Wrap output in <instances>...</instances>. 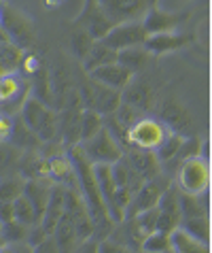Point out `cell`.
<instances>
[{
    "mask_svg": "<svg viewBox=\"0 0 212 253\" xmlns=\"http://www.w3.org/2000/svg\"><path fill=\"white\" fill-rule=\"evenodd\" d=\"M66 156L70 158L76 172V183H79V194L87 207L89 219L94 223V236L100 241V238L108 236V232L115 226V221L108 217L104 207V200L100 196V187H98L96 181V172H94V164L85 158V153L81 151L79 145L66 147Z\"/></svg>",
    "mask_w": 212,
    "mask_h": 253,
    "instance_id": "6da1fadb",
    "label": "cell"
},
{
    "mask_svg": "<svg viewBox=\"0 0 212 253\" xmlns=\"http://www.w3.org/2000/svg\"><path fill=\"white\" fill-rule=\"evenodd\" d=\"M17 115L42 143H53L58 138V111H53L49 104L40 102L32 94L26 96Z\"/></svg>",
    "mask_w": 212,
    "mask_h": 253,
    "instance_id": "7a4b0ae2",
    "label": "cell"
},
{
    "mask_svg": "<svg viewBox=\"0 0 212 253\" xmlns=\"http://www.w3.org/2000/svg\"><path fill=\"white\" fill-rule=\"evenodd\" d=\"M174 185L180 189L182 194H193L200 196L202 192H208L210 185V164L206 156H193L180 162L176 168V177L172 179Z\"/></svg>",
    "mask_w": 212,
    "mask_h": 253,
    "instance_id": "3957f363",
    "label": "cell"
},
{
    "mask_svg": "<svg viewBox=\"0 0 212 253\" xmlns=\"http://www.w3.org/2000/svg\"><path fill=\"white\" fill-rule=\"evenodd\" d=\"M0 28L4 30L9 43L19 47L21 51L32 49L34 39H36V30H34L30 17H26L19 9L9 4H0Z\"/></svg>",
    "mask_w": 212,
    "mask_h": 253,
    "instance_id": "277c9868",
    "label": "cell"
},
{
    "mask_svg": "<svg viewBox=\"0 0 212 253\" xmlns=\"http://www.w3.org/2000/svg\"><path fill=\"white\" fill-rule=\"evenodd\" d=\"M170 132L168 126L157 117H144L140 115L130 128H127V147H136V149L155 151L161 145Z\"/></svg>",
    "mask_w": 212,
    "mask_h": 253,
    "instance_id": "5b68a950",
    "label": "cell"
},
{
    "mask_svg": "<svg viewBox=\"0 0 212 253\" xmlns=\"http://www.w3.org/2000/svg\"><path fill=\"white\" fill-rule=\"evenodd\" d=\"M170 183H172V177L164 170H161L159 174H155V177H151V179H146L144 183L136 189V194L132 196V200L127 202V207L123 211V219L125 217L136 215V213H142V211H146V209H153Z\"/></svg>",
    "mask_w": 212,
    "mask_h": 253,
    "instance_id": "8992f818",
    "label": "cell"
},
{
    "mask_svg": "<svg viewBox=\"0 0 212 253\" xmlns=\"http://www.w3.org/2000/svg\"><path fill=\"white\" fill-rule=\"evenodd\" d=\"M79 96H81V100L85 104V109H91L100 115L115 113L117 107L123 100V96H121L119 89L106 87V85H102V83L89 79V77H87V81L83 83Z\"/></svg>",
    "mask_w": 212,
    "mask_h": 253,
    "instance_id": "52a82bcc",
    "label": "cell"
},
{
    "mask_svg": "<svg viewBox=\"0 0 212 253\" xmlns=\"http://www.w3.org/2000/svg\"><path fill=\"white\" fill-rule=\"evenodd\" d=\"M79 147L91 164H112L123 156V147L110 136V132L104 126L91 138L79 143Z\"/></svg>",
    "mask_w": 212,
    "mask_h": 253,
    "instance_id": "ba28073f",
    "label": "cell"
},
{
    "mask_svg": "<svg viewBox=\"0 0 212 253\" xmlns=\"http://www.w3.org/2000/svg\"><path fill=\"white\" fill-rule=\"evenodd\" d=\"M148 37V32L144 30L142 19H134V22H119L110 28L108 32L100 39L102 43H106L115 51H121L127 47H138L142 45Z\"/></svg>",
    "mask_w": 212,
    "mask_h": 253,
    "instance_id": "9c48e42d",
    "label": "cell"
},
{
    "mask_svg": "<svg viewBox=\"0 0 212 253\" xmlns=\"http://www.w3.org/2000/svg\"><path fill=\"white\" fill-rule=\"evenodd\" d=\"M30 83L24 75L17 70H9V73H0V111L9 113L11 109H21L26 96L30 94Z\"/></svg>",
    "mask_w": 212,
    "mask_h": 253,
    "instance_id": "30bf717a",
    "label": "cell"
},
{
    "mask_svg": "<svg viewBox=\"0 0 212 253\" xmlns=\"http://www.w3.org/2000/svg\"><path fill=\"white\" fill-rule=\"evenodd\" d=\"M180 189L174 185V181L166 187V192L161 194V198L157 200V226L155 230L159 232H172L174 228H178V223L182 219L180 215V202H178Z\"/></svg>",
    "mask_w": 212,
    "mask_h": 253,
    "instance_id": "8fae6325",
    "label": "cell"
},
{
    "mask_svg": "<svg viewBox=\"0 0 212 253\" xmlns=\"http://www.w3.org/2000/svg\"><path fill=\"white\" fill-rule=\"evenodd\" d=\"M106 13V17L112 24L119 22H134V19H142L153 0H98Z\"/></svg>",
    "mask_w": 212,
    "mask_h": 253,
    "instance_id": "7c38bea8",
    "label": "cell"
},
{
    "mask_svg": "<svg viewBox=\"0 0 212 253\" xmlns=\"http://www.w3.org/2000/svg\"><path fill=\"white\" fill-rule=\"evenodd\" d=\"M94 172H96V181L98 187H100V196L104 200L106 213L115 223H119L123 219V211L117 205V185L115 179H112V170L110 164H94Z\"/></svg>",
    "mask_w": 212,
    "mask_h": 253,
    "instance_id": "4fadbf2b",
    "label": "cell"
},
{
    "mask_svg": "<svg viewBox=\"0 0 212 253\" xmlns=\"http://www.w3.org/2000/svg\"><path fill=\"white\" fill-rule=\"evenodd\" d=\"M79 26L83 28L85 32L89 34L94 41H100L106 32L110 30L112 24L108 17H106V13L102 11V6L98 0H85V6H83V13L79 15Z\"/></svg>",
    "mask_w": 212,
    "mask_h": 253,
    "instance_id": "5bb4252c",
    "label": "cell"
},
{
    "mask_svg": "<svg viewBox=\"0 0 212 253\" xmlns=\"http://www.w3.org/2000/svg\"><path fill=\"white\" fill-rule=\"evenodd\" d=\"M81 113L83 107L79 104H70L58 113V140L64 147L81 143Z\"/></svg>",
    "mask_w": 212,
    "mask_h": 253,
    "instance_id": "9a60e30c",
    "label": "cell"
},
{
    "mask_svg": "<svg viewBox=\"0 0 212 253\" xmlns=\"http://www.w3.org/2000/svg\"><path fill=\"white\" fill-rule=\"evenodd\" d=\"M87 77L89 79H94V81H98V83H102V85H106V87H112V89L123 92V89L132 83L134 73L130 68H125L123 64H119V62H110V64L94 68L91 73H87Z\"/></svg>",
    "mask_w": 212,
    "mask_h": 253,
    "instance_id": "2e32d148",
    "label": "cell"
},
{
    "mask_svg": "<svg viewBox=\"0 0 212 253\" xmlns=\"http://www.w3.org/2000/svg\"><path fill=\"white\" fill-rule=\"evenodd\" d=\"M191 41H193V37H189V34L170 30V32H155V34H148L146 41L142 43V47H144L151 55H161V53H170V51H178V49L187 47Z\"/></svg>",
    "mask_w": 212,
    "mask_h": 253,
    "instance_id": "e0dca14e",
    "label": "cell"
},
{
    "mask_svg": "<svg viewBox=\"0 0 212 253\" xmlns=\"http://www.w3.org/2000/svg\"><path fill=\"white\" fill-rule=\"evenodd\" d=\"M185 19H187V13H170V11H161L151 4L142 17V26L148 34L170 32V30H176Z\"/></svg>",
    "mask_w": 212,
    "mask_h": 253,
    "instance_id": "ac0fdd59",
    "label": "cell"
},
{
    "mask_svg": "<svg viewBox=\"0 0 212 253\" xmlns=\"http://www.w3.org/2000/svg\"><path fill=\"white\" fill-rule=\"evenodd\" d=\"M49 177H51L53 183H58L66 189H79V183H76V172L70 158L64 153H55V156H49Z\"/></svg>",
    "mask_w": 212,
    "mask_h": 253,
    "instance_id": "d6986e66",
    "label": "cell"
},
{
    "mask_svg": "<svg viewBox=\"0 0 212 253\" xmlns=\"http://www.w3.org/2000/svg\"><path fill=\"white\" fill-rule=\"evenodd\" d=\"M123 156L127 158V162H130L134 168H136V172H138L144 181L161 172V162L157 160V156H155V151L136 149V147H127V149L123 151Z\"/></svg>",
    "mask_w": 212,
    "mask_h": 253,
    "instance_id": "ffe728a7",
    "label": "cell"
},
{
    "mask_svg": "<svg viewBox=\"0 0 212 253\" xmlns=\"http://www.w3.org/2000/svg\"><path fill=\"white\" fill-rule=\"evenodd\" d=\"M64 198H66V187L53 183L51 194H49V200H47V207L42 211V217H40V226L45 228L47 234H51L55 230V226H58L60 217L64 213Z\"/></svg>",
    "mask_w": 212,
    "mask_h": 253,
    "instance_id": "44dd1931",
    "label": "cell"
},
{
    "mask_svg": "<svg viewBox=\"0 0 212 253\" xmlns=\"http://www.w3.org/2000/svg\"><path fill=\"white\" fill-rule=\"evenodd\" d=\"M19 172L26 179H42L49 177V162L45 156H40L38 149H30L24 156H19Z\"/></svg>",
    "mask_w": 212,
    "mask_h": 253,
    "instance_id": "7402d4cb",
    "label": "cell"
},
{
    "mask_svg": "<svg viewBox=\"0 0 212 253\" xmlns=\"http://www.w3.org/2000/svg\"><path fill=\"white\" fill-rule=\"evenodd\" d=\"M81 62H83V70H85V73H91V70L98 68V66L117 62V51H115V49H110L106 43H102V41H94L91 47H89V51L85 53V58Z\"/></svg>",
    "mask_w": 212,
    "mask_h": 253,
    "instance_id": "603a6c76",
    "label": "cell"
},
{
    "mask_svg": "<svg viewBox=\"0 0 212 253\" xmlns=\"http://www.w3.org/2000/svg\"><path fill=\"white\" fill-rule=\"evenodd\" d=\"M170 247H172L174 253H208L210 251V245L200 243L195 236H191L180 226L170 232Z\"/></svg>",
    "mask_w": 212,
    "mask_h": 253,
    "instance_id": "cb8c5ba5",
    "label": "cell"
},
{
    "mask_svg": "<svg viewBox=\"0 0 212 253\" xmlns=\"http://www.w3.org/2000/svg\"><path fill=\"white\" fill-rule=\"evenodd\" d=\"M9 143L13 147H17V149H26V151L40 149V147H42V140L34 134V132L28 128L24 122H21L19 115H15V119H13V132H11Z\"/></svg>",
    "mask_w": 212,
    "mask_h": 253,
    "instance_id": "d4e9b609",
    "label": "cell"
},
{
    "mask_svg": "<svg viewBox=\"0 0 212 253\" xmlns=\"http://www.w3.org/2000/svg\"><path fill=\"white\" fill-rule=\"evenodd\" d=\"M161 122H164L172 132H178V134H182V130H189L191 126H193L189 113L182 107H178L176 102H166L164 104V111H161ZM182 136H185V134H182Z\"/></svg>",
    "mask_w": 212,
    "mask_h": 253,
    "instance_id": "484cf974",
    "label": "cell"
},
{
    "mask_svg": "<svg viewBox=\"0 0 212 253\" xmlns=\"http://www.w3.org/2000/svg\"><path fill=\"white\" fill-rule=\"evenodd\" d=\"M117 62L119 64H123L125 68H130L132 73L136 75V73H140V70H144L148 66V62H151V53H148L142 45L127 47V49L117 51Z\"/></svg>",
    "mask_w": 212,
    "mask_h": 253,
    "instance_id": "4316f807",
    "label": "cell"
},
{
    "mask_svg": "<svg viewBox=\"0 0 212 253\" xmlns=\"http://www.w3.org/2000/svg\"><path fill=\"white\" fill-rule=\"evenodd\" d=\"M178 226L182 230H187L191 236H195L200 243L210 245V217H208V213L195 215V217H182Z\"/></svg>",
    "mask_w": 212,
    "mask_h": 253,
    "instance_id": "83f0119b",
    "label": "cell"
},
{
    "mask_svg": "<svg viewBox=\"0 0 212 253\" xmlns=\"http://www.w3.org/2000/svg\"><path fill=\"white\" fill-rule=\"evenodd\" d=\"M178 202H180V215H182V217H195V215L208 213V200L204 198V192H202L200 196L182 194V192H180Z\"/></svg>",
    "mask_w": 212,
    "mask_h": 253,
    "instance_id": "f1b7e54d",
    "label": "cell"
},
{
    "mask_svg": "<svg viewBox=\"0 0 212 253\" xmlns=\"http://www.w3.org/2000/svg\"><path fill=\"white\" fill-rule=\"evenodd\" d=\"M182 138H185V136L178 134V132H172V130L166 134V138L161 140V145L155 149V156H157V160L161 162V166H164L166 162H170V160L176 156V153H178V147L182 143Z\"/></svg>",
    "mask_w": 212,
    "mask_h": 253,
    "instance_id": "f546056e",
    "label": "cell"
},
{
    "mask_svg": "<svg viewBox=\"0 0 212 253\" xmlns=\"http://www.w3.org/2000/svg\"><path fill=\"white\" fill-rule=\"evenodd\" d=\"M140 251H148V253H170L172 247H170V232H159L153 230L148 234L142 245H140Z\"/></svg>",
    "mask_w": 212,
    "mask_h": 253,
    "instance_id": "4dcf8cb0",
    "label": "cell"
},
{
    "mask_svg": "<svg viewBox=\"0 0 212 253\" xmlns=\"http://www.w3.org/2000/svg\"><path fill=\"white\" fill-rule=\"evenodd\" d=\"M21 55H24V51L13 43H9V41H6V43H0V68H2V73L19 70Z\"/></svg>",
    "mask_w": 212,
    "mask_h": 253,
    "instance_id": "1f68e13d",
    "label": "cell"
},
{
    "mask_svg": "<svg viewBox=\"0 0 212 253\" xmlns=\"http://www.w3.org/2000/svg\"><path fill=\"white\" fill-rule=\"evenodd\" d=\"M13 215H15V219L19 223H24V226H32V223L38 221V215H36V211H34L32 202L28 200L24 194L13 200Z\"/></svg>",
    "mask_w": 212,
    "mask_h": 253,
    "instance_id": "d6a6232c",
    "label": "cell"
},
{
    "mask_svg": "<svg viewBox=\"0 0 212 253\" xmlns=\"http://www.w3.org/2000/svg\"><path fill=\"white\" fill-rule=\"evenodd\" d=\"M125 89H127V92H125V100L123 102H130V104H134V107L140 109V111H144V109L151 107L153 94H151V89H148L146 85H132V83H130Z\"/></svg>",
    "mask_w": 212,
    "mask_h": 253,
    "instance_id": "836d02e7",
    "label": "cell"
},
{
    "mask_svg": "<svg viewBox=\"0 0 212 253\" xmlns=\"http://www.w3.org/2000/svg\"><path fill=\"white\" fill-rule=\"evenodd\" d=\"M102 115L96 113L91 109H85L83 107V113H81V143L87 140L96 134L98 130H102Z\"/></svg>",
    "mask_w": 212,
    "mask_h": 253,
    "instance_id": "e575fe53",
    "label": "cell"
},
{
    "mask_svg": "<svg viewBox=\"0 0 212 253\" xmlns=\"http://www.w3.org/2000/svg\"><path fill=\"white\" fill-rule=\"evenodd\" d=\"M24 183L19 177H4L0 179V202H13L24 194Z\"/></svg>",
    "mask_w": 212,
    "mask_h": 253,
    "instance_id": "d590c367",
    "label": "cell"
},
{
    "mask_svg": "<svg viewBox=\"0 0 212 253\" xmlns=\"http://www.w3.org/2000/svg\"><path fill=\"white\" fill-rule=\"evenodd\" d=\"M28 228H30V226H24V223H19L17 219H13V221H6V223H2V226H0V234L4 236L6 243L26 241Z\"/></svg>",
    "mask_w": 212,
    "mask_h": 253,
    "instance_id": "8d00e7d4",
    "label": "cell"
},
{
    "mask_svg": "<svg viewBox=\"0 0 212 253\" xmlns=\"http://www.w3.org/2000/svg\"><path fill=\"white\" fill-rule=\"evenodd\" d=\"M91 43H94V39H91L89 34L83 30V28H81V30L76 32V34H72V51H74L76 58L83 60V58H85V53L89 51Z\"/></svg>",
    "mask_w": 212,
    "mask_h": 253,
    "instance_id": "74e56055",
    "label": "cell"
},
{
    "mask_svg": "<svg viewBox=\"0 0 212 253\" xmlns=\"http://www.w3.org/2000/svg\"><path fill=\"white\" fill-rule=\"evenodd\" d=\"M19 68H21V73H24V77H34L42 66H40V60L34 53H26L24 51L21 62H19Z\"/></svg>",
    "mask_w": 212,
    "mask_h": 253,
    "instance_id": "f35d334b",
    "label": "cell"
},
{
    "mask_svg": "<svg viewBox=\"0 0 212 253\" xmlns=\"http://www.w3.org/2000/svg\"><path fill=\"white\" fill-rule=\"evenodd\" d=\"M13 119H15L13 113L0 111V143H9L11 132H13Z\"/></svg>",
    "mask_w": 212,
    "mask_h": 253,
    "instance_id": "ab89813d",
    "label": "cell"
},
{
    "mask_svg": "<svg viewBox=\"0 0 212 253\" xmlns=\"http://www.w3.org/2000/svg\"><path fill=\"white\" fill-rule=\"evenodd\" d=\"M15 215H13V202H0V223L13 221Z\"/></svg>",
    "mask_w": 212,
    "mask_h": 253,
    "instance_id": "60d3db41",
    "label": "cell"
},
{
    "mask_svg": "<svg viewBox=\"0 0 212 253\" xmlns=\"http://www.w3.org/2000/svg\"><path fill=\"white\" fill-rule=\"evenodd\" d=\"M6 41H9V39H6V34H4V30H2V28H0V43H6Z\"/></svg>",
    "mask_w": 212,
    "mask_h": 253,
    "instance_id": "b9f144b4",
    "label": "cell"
},
{
    "mask_svg": "<svg viewBox=\"0 0 212 253\" xmlns=\"http://www.w3.org/2000/svg\"><path fill=\"white\" fill-rule=\"evenodd\" d=\"M4 245H6V241H4V236H2V234H0V251H2V249H4Z\"/></svg>",
    "mask_w": 212,
    "mask_h": 253,
    "instance_id": "7bdbcfd3",
    "label": "cell"
},
{
    "mask_svg": "<svg viewBox=\"0 0 212 253\" xmlns=\"http://www.w3.org/2000/svg\"><path fill=\"white\" fill-rule=\"evenodd\" d=\"M0 4H2V2H0Z\"/></svg>",
    "mask_w": 212,
    "mask_h": 253,
    "instance_id": "ee69618b",
    "label": "cell"
}]
</instances>
